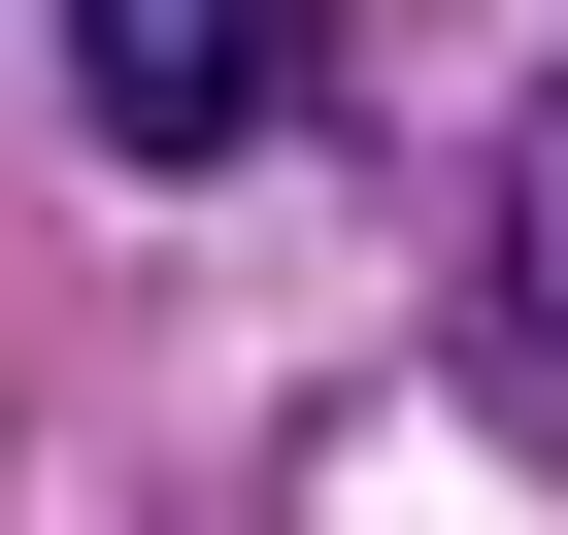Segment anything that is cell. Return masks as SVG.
I'll list each match as a JSON object with an SVG mask.
<instances>
[{"mask_svg": "<svg viewBox=\"0 0 568 535\" xmlns=\"http://www.w3.org/2000/svg\"><path fill=\"white\" fill-rule=\"evenodd\" d=\"M68 101L134 168H267V134L335 101V0H68Z\"/></svg>", "mask_w": 568, "mask_h": 535, "instance_id": "cell-1", "label": "cell"}, {"mask_svg": "<svg viewBox=\"0 0 568 535\" xmlns=\"http://www.w3.org/2000/svg\"><path fill=\"white\" fill-rule=\"evenodd\" d=\"M468 302H501V369L568 402V68L501 101V201H468Z\"/></svg>", "mask_w": 568, "mask_h": 535, "instance_id": "cell-2", "label": "cell"}]
</instances>
